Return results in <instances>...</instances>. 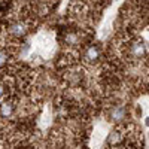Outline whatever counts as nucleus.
Masks as SVG:
<instances>
[{"instance_id":"f257e3e1","label":"nucleus","mask_w":149,"mask_h":149,"mask_svg":"<svg viewBox=\"0 0 149 149\" xmlns=\"http://www.w3.org/2000/svg\"><path fill=\"white\" fill-rule=\"evenodd\" d=\"M57 52V34L49 29H40L21 46L19 58L30 64L51 60Z\"/></svg>"},{"instance_id":"f03ea898","label":"nucleus","mask_w":149,"mask_h":149,"mask_svg":"<svg viewBox=\"0 0 149 149\" xmlns=\"http://www.w3.org/2000/svg\"><path fill=\"white\" fill-rule=\"evenodd\" d=\"M119 6H121L119 2L118 3H112L104 10V14L102 17V21H100V24H98V27H97V39L104 40V39H107V37L110 36L112 30H113V19L116 17V12H118Z\"/></svg>"},{"instance_id":"7ed1b4c3","label":"nucleus","mask_w":149,"mask_h":149,"mask_svg":"<svg viewBox=\"0 0 149 149\" xmlns=\"http://www.w3.org/2000/svg\"><path fill=\"white\" fill-rule=\"evenodd\" d=\"M110 130H109V122L106 121H98L94 122L93 127V134H91V149H100L107 139Z\"/></svg>"},{"instance_id":"20e7f679","label":"nucleus","mask_w":149,"mask_h":149,"mask_svg":"<svg viewBox=\"0 0 149 149\" xmlns=\"http://www.w3.org/2000/svg\"><path fill=\"white\" fill-rule=\"evenodd\" d=\"M52 119H54V113H52V107L49 103H46L40 112V116L39 119H37V127H39L42 131L48 130L49 127H51L52 124Z\"/></svg>"},{"instance_id":"39448f33","label":"nucleus","mask_w":149,"mask_h":149,"mask_svg":"<svg viewBox=\"0 0 149 149\" xmlns=\"http://www.w3.org/2000/svg\"><path fill=\"white\" fill-rule=\"evenodd\" d=\"M100 60H102V49L98 48L97 45H90L88 48L85 49V54H84V63L85 64L94 66Z\"/></svg>"},{"instance_id":"423d86ee","label":"nucleus","mask_w":149,"mask_h":149,"mask_svg":"<svg viewBox=\"0 0 149 149\" xmlns=\"http://www.w3.org/2000/svg\"><path fill=\"white\" fill-rule=\"evenodd\" d=\"M27 30H29V24L26 21H21V19L15 21L9 27V33L14 36V37H22L24 34L27 33Z\"/></svg>"},{"instance_id":"0eeeda50","label":"nucleus","mask_w":149,"mask_h":149,"mask_svg":"<svg viewBox=\"0 0 149 149\" xmlns=\"http://www.w3.org/2000/svg\"><path fill=\"white\" fill-rule=\"evenodd\" d=\"M140 37L143 39V42H145V45H146V48H148V51H149V26L145 27V29L140 31Z\"/></svg>"},{"instance_id":"6e6552de","label":"nucleus","mask_w":149,"mask_h":149,"mask_svg":"<svg viewBox=\"0 0 149 149\" xmlns=\"http://www.w3.org/2000/svg\"><path fill=\"white\" fill-rule=\"evenodd\" d=\"M6 63H8V54H6V51L0 49V67H3Z\"/></svg>"}]
</instances>
